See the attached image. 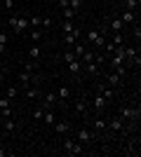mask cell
I'll return each mask as SVG.
<instances>
[{
  "mask_svg": "<svg viewBox=\"0 0 141 157\" xmlns=\"http://www.w3.org/2000/svg\"><path fill=\"white\" fill-rule=\"evenodd\" d=\"M120 117L122 120H129V127H136V124H139V108L125 105V108L120 110Z\"/></svg>",
  "mask_w": 141,
  "mask_h": 157,
  "instance_id": "6da1fadb",
  "label": "cell"
},
{
  "mask_svg": "<svg viewBox=\"0 0 141 157\" xmlns=\"http://www.w3.org/2000/svg\"><path fill=\"white\" fill-rule=\"evenodd\" d=\"M61 148H64L66 155H80V152H82V143H80V141H73V138H66Z\"/></svg>",
  "mask_w": 141,
  "mask_h": 157,
  "instance_id": "7a4b0ae2",
  "label": "cell"
},
{
  "mask_svg": "<svg viewBox=\"0 0 141 157\" xmlns=\"http://www.w3.org/2000/svg\"><path fill=\"white\" fill-rule=\"evenodd\" d=\"M96 94H101V96L106 98V101H113V96H115V87H108V85H96Z\"/></svg>",
  "mask_w": 141,
  "mask_h": 157,
  "instance_id": "3957f363",
  "label": "cell"
},
{
  "mask_svg": "<svg viewBox=\"0 0 141 157\" xmlns=\"http://www.w3.org/2000/svg\"><path fill=\"white\" fill-rule=\"evenodd\" d=\"M87 40L92 42V45H96V47H104V45H106V38H104L99 31H89L87 33Z\"/></svg>",
  "mask_w": 141,
  "mask_h": 157,
  "instance_id": "277c9868",
  "label": "cell"
},
{
  "mask_svg": "<svg viewBox=\"0 0 141 157\" xmlns=\"http://www.w3.org/2000/svg\"><path fill=\"white\" fill-rule=\"evenodd\" d=\"M106 129H111V131H122V129H125V120L118 115V117H113L111 122H106Z\"/></svg>",
  "mask_w": 141,
  "mask_h": 157,
  "instance_id": "5b68a950",
  "label": "cell"
},
{
  "mask_svg": "<svg viewBox=\"0 0 141 157\" xmlns=\"http://www.w3.org/2000/svg\"><path fill=\"white\" fill-rule=\"evenodd\" d=\"M57 101H59V98H57V94H45V98L40 101V105L45 108V110H52V105L57 103Z\"/></svg>",
  "mask_w": 141,
  "mask_h": 157,
  "instance_id": "8992f818",
  "label": "cell"
},
{
  "mask_svg": "<svg viewBox=\"0 0 141 157\" xmlns=\"http://www.w3.org/2000/svg\"><path fill=\"white\" fill-rule=\"evenodd\" d=\"M14 33H24L28 28V19H24V17H17V21H14Z\"/></svg>",
  "mask_w": 141,
  "mask_h": 157,
  "instance_id": "52a82bcc",
  "label": "cell"
},
{
  "mask_svg": "<svg viewBox=\"0 0 141 157\" xmlns=\"http://www.w3.org/2000/svg\"><path fill=\"white\" fill-rule=\"evenodd\" d=\"M78 38H80V31H78V28H73L71 33H66V38H64V42H66V45L71 47V45H75V42H78Z\"/></svg>",
  "mask_w": 141,
  "mask_h": 157,
  "instance_id": "ba28073f",
  "label": "cell"
},
{
  "mask_svg": "<svg viewBox=\"0 0 141 157\" xmlns=\"http://www.w3.org/2000/svg\"><path fill=\"white\" fill-rule=\"evenodd\" d=\"M78 141H80V143H92L94 134H92V131H87V129H80V131H78Z\"/></svg>",
  "mask_w": 141,
  "mask_h": 157,
  "instance_id": "9c48e42d",
  "label": "cell"
},
{
  "mask_svg": "<svg viewBox=\"0 0 141 157\" xmlns=\"http://www.w3.org/2000/svg\"><path fill=\"white\" fill-rule=\"evenodd\" d=\"M120 17L122 24H132V21H136V12H129V10H122V14H118Z\"/></svg>",
  "mask_w": 141,
  "mask_h": 157,
  "instance_id": "30bf717a",
  "label": "cell"
},
{
  "mask_svg": "<svg viewBox=\"0 0 141 157\" xmlns=\"http://www.w3.org/2000/svg\"><path fill=\"white\" fill-rule=\"evenodd\" d=\"M94 105H96V110H99V113H104L108 108V101L101 96V94H96V96H94Z\"/></svg>",
  "mask_w": 141,
  "mask_h": 157,
  "instance_id": "8fae6325",
  "label": "cell"
},
{
  "mask_svg": "<svg viewBox=\"0 0 141 157\" xmlns=\"http://www.w3.org/2000/svg\"><path fill=\"white\" fill-rule=\"evenodd\" d=\"M68 66V73H73V75H78V73L82 71V61L80 59H73L71 63H66Z\"/></svg>",
  "mask_w": 141,
  "mask_h": 157,
  "instance_id": "7c38bea8",
  "label": "cell"
},
{
  "mask_svg": "<svg viewBox=\"0 0 141 157\" xmlns=\"http://www.w3.org/2000/svg\"><path fill=\"white\" fill-rule=\"evenodd\" d=\"M54 131H57V134H68V131H71V124H68V122H54Z\"/></svg>",
  "mask_w": 141,
  "mask_h": 157,
  "instance_id": "4fadbf2b",
  "label": "cell"
},
{
  "mask_svg": "<svg viewBox=\"0 0 141 157\" xmlns=\"http://www.w3.org/2000/svg\"><path fill=\"white\" fill-rule=\"evenodd\" d=\"M19 87H31V75H28V71H21V75H19Z\"/></svg>",
  "mask_w": 141,
  "mask_h": 157,
  "instance_id": "5bb4252c",
  "label": "cell"
},
{
  "mask_svg": "<svg viewBox=\"0 0 141 157\" xmlns=\"http://www.w3.org/2000/svg\"><path fill=\"white\" fill-rule=\"evenodd\" d=\"M71 47H73V54H75V56H78V59H80V56H82V54H85V52H87V47H85V45H82V42H80V40H78V42H75V45H71Z\"/></svg>",
  "mask_w": 141,
  "mask_h": 157,
  "instance_id": "9a60e30c",
  "label": "cell"
},
{
  "mask_svg": "<svg viewBox=\"0 0 141 157\" xmlns=\"http://www.w3.org/2000/svg\"><path fill=\"white\" fill-rule=\"evenodd\" d=\"M24 94H26V98H38L40 96V89H38V87H26V89H24Z\"/></svg>",
  "mask_w": 141,
  "mask_h": 157,
  "instance_id": "2e32d148",
  "label": "cell"
},
{
  "mask_svg": "<svg viewBox=\"0 0 141 157\" xmlns=\"http://www.w3.org/2000/svg\"><path fill=\"white\" fill-rule=\"evenodd\" d=\"M106 85L108 87H118L120 85V75H118V73H111V75L106 78Z\"/></svg>",
  "mask_w": 141,
  "mask_h": 157,
  "instance_id": "e0dca14e",
  "label": "cell"
},
{
  "mask_svg": "<svg viewBox=\"0 0 141 157\" xmlns=\"http://www.w3.org/2000/svg\"><path fill=\"white\" fill-rule=\"evenodd\" d=\"M75 110L80 113V115H85V113H87V101H85V98H78V101H75Z\"/></svg>",
  "mask_w": 141,
  "mask_h": 157,
  "instance_id": "ac0fdd59",
  "label": "cell"
},
{
  "mask_svg": "<svg viewBox=\"0 0 141 157\" xmlns=\"http://www.w3.org/2000/svg\"><path fill=\"white\" fill-rule=\"evenodd\" d=\"M122 7H125V10H129V12H136V10H139V0H125V2H122Z\"/></svg>",
  "mask_w": 141,
  "mask_h": 157,
  "instance_id": "d6986e66",
  "label": "cell"
},
{
  "mask_svg": "<svg viewBox=\"0 0 141 157\" xmlns=\"http://www.w3.org/2000/svg\"><path fill=\"white\" fill-rule=\"evenodd\" d=\"M5 96H7V98H12V101H14V98L19 96V85H14V87H7Z\"/></svg>",
  "mask_w": 141,
  "mask_h": 157,
  "instance_id": "ffe728a7",
  "label": "cell"
},
{
  "mask_svg": "<svg viewBox=\"0 0 141 157\" xmlns=\"http://www.w3.org/2000/svg\"><path fill=\"white\" fill-rule=\"evenodd\" d=\"M42 120H45V124H49V127H52L54 122H57V115H54L52 110H45V115H42Z\"/></svg>",
  "mask_w": 141,
  "mask_h": 157,
  "instance_id": "44dd1931",
  "label": "cell"
},
{
  "mask_svg": "<svg viewBox=\"0 0 141 157\" xmlns=\"http://www.w3.org/2000/svg\"><path fill=\"white\" fill-rule=\"evenodd\" d=\"M94 59H96V52H92V49H87V52H85V54L80 56V61H82V63H89V61H94Z\"/></svg>",
  "mask_w": 141,
  "mask_h": 157,
  "instance_id": "7402d4cb",
  "label": "cell"
},
{
  "mask_svg": "<svg viewBox=\"0 0 141 157\" xmlns=\"http://www.w3.org/2000/svg\"><path fill=\"white\" fill-rule=\"evenodd\" d=\"M73 59H78V56L73 54V49H66V52L61 54V61H64V63H71Z\"/></svg>",
  "mask_w": 141,
  "mask_h": 157,
  "instance_id": "603a6c76",
  "label": "cell"
},
{
  "mask_svg": "<svg viewBox=\"0 0 141 157\" xmlns=\"http://www.w3.org/2000/svg\"><path fill=\"white\" fill-rule=\"evenodd\" d=\"M40 54H42V49H40V47H38V45H33V47H31V49H28V56H31V59H40Z\"/></svg>",
  "mask_w": 141,
  "mask_h": 157,
  "instance_id": "cb8c5ba5",
  "label": "cell"
},
{
  "mask_svg": "<svg viewBox=\"0 0 141 157\" xmlns=\"http://www.w3.org/2000/svg\"><path fill=\"white\" fill-rule=\"evenodd\" d=\"M122 26H125V24L120 21V17H115V19L111 21V28H113V33H120V31H122Z\"/></svg>",
  "mask_w": 141,
  "mask_h": 157,
  "instance_id": "d4e9b609",
  "label": "cell"
},
{
  "mask_svg": "<svg viewBox=\"0 0 141 157\" xmlns=\"http://www.w3.org/2000/svg\"><path fill=\"white\" fill-rule=\"evenodd\" d=\"M111 42H113L115 47H122V45H125V38H122V33H115L113 38H111Z\"/></svg>",
  "mask_w": 141,
  "mask_h": 157,
  "instance_id": "484cf974",
  "label": "cell"
},
{
  "mask_svg": "<svg viewBox=\"0 0 141 157\" xmlns=\"http://www.w3.org/2000/svg\"><path fill=\"white\" fill-rule=\"evenodd\" d=\"M68 96H71V89H68V87H61L59 92H57V98H61V101H66Z\"/></svg>",
  "mask_w": 141,
  "mask_h": 157,
  "instance_id": "4316f807",
  "label": "cell"
},
{
  "mask_svg": "<svg viewBox=\"0 0 141 157\" xmlns=\"http://www.w3.org/2000/svg\"><path fill=\"white\" fill-rule=\"evenodd\" d=\"M2 124H5V131H14V127H17L12 117H5V120H2Z\"/></svg>",
  "mask_w": 141,
  "mask_h": 157,
  "instance_id": "83f0119b",
  "label": "cell"
},
{
  "mask_svg": "<svg viewBox=\"0 0 141 157\" xmlns=\"http://www.w3.org/2000/svg\"><path fill=\"white\" fill-rule=\"evenodd\" d=\"M2 108H12V98L0 96V110H2Z\"/></svg>",
  "mask_w": 141,
  "mask_h": 157,
  "instance_id": "f1b7e54d",
  "label": "cell"
},
{
  "mask_svg": "<svg viewBox=\"0 0 141 157\" xmlns=\"http://www.w3.org/2000/svg\"><path fill=\"white\" fill-rule=\"evenodd\" d=\"M68 7H71V10H75V12H80L82 0H68Z\"/></svg>",
  "mask_w": 141,
  "mask_h": 157,
  "instance_id": "f546056e",
  "label": "cell"
},
{
  "mask_svg": "<svg viewBox=\"0 0 141 157\" xmlns=\"http://www.w3.org/2000/svg\"><path fill=\"white\" fill-rule=\"evenodd\" d=\"M61 12H64V19H73L75 14H78V12H75V10H71V7H64Z\"/></svg>",
  "mask_w": 141,
  "mask_h": 157,
  "instance_id": "4dcf8cb0",
  "label": "cell"
},
{
  "mask_svg": "<svg viewBox=\"0 0 141 157\" xmlns=\"http://www.w3.org/2000/svg\"><path fill=\"white\" fill-rule=\"evenodd\" d=\"M40 24H42L40 17H31V19H28V26H31V28H38Z\"/></svg>",
  "mask_w": 141,
  "mask_h": 157,
  "instance_id": "1f68e13d",
  "label": "cell"
},
{
  "mask_svg": "<svg viewBox=\"0 0 141 157\" xmlns=\"http://www.w3.org/2000/svg\"><path fill=\"white\" fill-rule=\"evenodd\" d=\"M42 38V33H40V28H31V40L33 42H38V40Z\"/></svg>",
  "mask_w": 141,
  "mask_h": 157,
  "instance_id": "d6a6232c",
  "label": "cell"
},
{
  "mask_svg": "<svg viewBox=\"0 0 141 157\" xmlns=\"http://www.w3.org/2000/svg\"><path fill=\"white\" fill-rule=\"evenodd\" d=\"M42 115H45V108H42V105H38V108L33 110V120H42Z\"/></svg>",
  "mask_w": 141,
  "mask_h": 157,
  "instance_id": "836d02e7",
  "label": "cell"
},
{
  "mask_svg": "<svg viewBox=\"0 0 141 157\" xmlns=\"http://www.w3.org/2000/svg\"><path fill=\"white\" fill-rule=\"evenodd\" d=\"M94 129H96V131H104V129H106V120H96V122H94Z\"/></svg>",
  "mask_w": 141,
  "mask_h": 157,
  "instance_id": "e575fe53",
  "label": "cell"
},
{
  "mask_svg": "<svg viewBox=\"0 0 141 157\" xmlns=\"http://www.w3.org/2000/svg\"><path fill=\"white\" fill-rule=\"evenodd\" d=\"M73 19H66V21H64V33H71V31H73Z\"/></svg>",
  "mask_w": 141,
  "mask_h": 157,
  "instance_id": "d590c367",
  "label": "cell"
},
{
  "mask_svg": "<svg viewBox=\"0 0 141 157\" xmlns=\"http://www.w3.org/2000/svg\"><path fill=\"white\" fill-rule=\"evenodd\" d=\"M5 45H7V35L0 33V52H5Z\"/></svg>",
  "mask_w": 141,
  "mask_h": 157,
  "instance_id": "8d00e7d4",
  "label": "cell"
},
{
  "mask_svg": "<svg viewBox=\"0 0 141 157\" xmlns=\"http://www.w3.org/2000/svg\"><path fill=\"white\" fill-rule=\"evenodd\" d=\"M5 10H7V12H12V10H14V0H5Z\"/></svg>",
  "mask_w": 141,
  "mask_h": 157,
  "instance_id": "74e56055",
  "label": "cell"
},
{
  "mask_svg": "<svg viewBox=\"0 0 141 157\" xmlns=\"http://www.w3.org/2000/svg\"><path fill=\"white\" fill-rule=\"evenodd\" d=\"M0 113H2V117H12V108H2Z\"/></svg>",
  "mask_w": 141,
  "mask_h": 157,
  "instance_id": "f35d334b",
  "label": "cell"
},
{
  "mask_svg": "<svg viewBox=\"0 0 141 157\" xmlns=\"http://www.w3.org/2000/svg\"><path fill=\"white\" fill-rule=\"evenodd\" d=\"M59 7L64 10V7H68V0H59Z\"/></svg>",
  "mask_w": 141,
  "mask_h": 157,
  "instance_id": "ab89813d",
  "label": "cell"
},
{
  "mask_svg": "<svg viewBox=\"0 0 141 157\" xmlns=\"http://www.w3.org/2000/svg\"><path fill=\"white\" fill-rule=\"evenodd\" d=\"M2 80H5V71L0 68V85H2Z\"/></svg>",
  "mask_w": 141,
  "mask_h": 157,
  "instance_id": "60d3db41",
  "label": "cell"
},
{
  "mask_svg": "<svg viewBox=\"0 0 141 157\" xmlns=\"http://www.w3.org/2000/svg\"><path fill=\"white\" fill-rule=\"evenodd\" d=\"M2 120H5V117H2V113H0V124H2Z\"/></svg>",
  "mask_w": 141,
  "mask_h": 157,
  "instance_id": "b9f144b4",
  "label": "cell"
}]
</instances>
